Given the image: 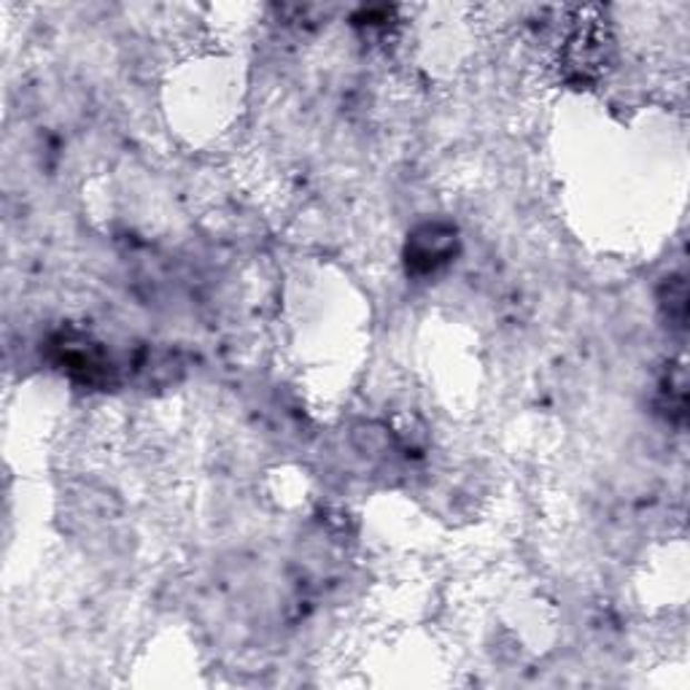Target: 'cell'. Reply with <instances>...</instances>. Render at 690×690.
<instances>
[{
    "mask_svg": "<svg viewBox=\"0 0 690 690\" xmlns=\"http://www.w3.org/2000/svg\"><path fill=\"white\" fill-rule=\"evenodd\" d=\"M456 227L440 225V221L418 227L407 243V270L426 276V273L448 265L456 254Z\"/></svg>",
    "mask_w": 690,
    "mask_h": 690,
    "instance_id": "cell-1",
    "label": "cell"
},
{
    "mask_svg": "<svg viewBox=\"0 0 690 690\" xmlns=\"http://www.w3.org/2000/svg\"><path fill=\"white\" fill-rule=\"evenodd\" d=\"M661 308L667 310L669 324L677 329H686L688 322V292H686V278L682 276H669L663 284L661 294Z\"/></svg>",
    "mask_w": 690,
    "mask_h": 690,
    "instance_id": "cell-2",
    "label": "cell"
}]
</instances>
